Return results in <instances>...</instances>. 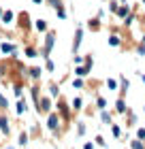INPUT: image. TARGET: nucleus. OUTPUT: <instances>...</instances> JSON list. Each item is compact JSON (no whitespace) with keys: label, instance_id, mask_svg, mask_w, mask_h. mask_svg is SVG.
I'll return each mask as SVG.
<instances>
[{"label":"nucleus","instance_id":"nucleus-1","mask_svg":"<svg viewBox=\"0 0 145 149\" xmlns=\"http://www.w3.org/2000/svg\"><path fill=\"white\" fill-rule=\"evenodd\" d=\"M53 40H56V34H53V32H49V34H47V38H45V56H49V51L53 49Z\"/></svg>","mask_w":145,"mask_h":149},{"label":"nucleus","instance_id":"nucleus-2","mask_svg":"<svg viewBox=\"0 0 145 149\" xmlns=\"http://www.w3.org/2000/svg\"><path fill=\"white\" fill-rule=\"evenodd\" d=\"M0 132H2L4 136H9V132H11V126H9L6 115H0Z\"/></svg>","mask_w":145,"mask_h":149},{"label":"nucleus","instance_id":"nucleus-3","mask_svg":"<svg viewBox=\"0 0 145 149\" xmlns=\"http://www.w3.org/2000/svg\"><path fill=\"white\" fill-rule=\"evenodd\" d=\"M0 49H2V53H4V56H17V51H15V45L6 43V40H4L2 45H0Z\"/></svg>","mask_w":145,"mask_h":149},{"label":"nucleus","instance_id":"nucleus-4","mask_svg":"<svg viewBox=\"0 0 145 149\" xmlns=\"http://www.w3.org/2000/svg\"><path fill=\"white\" fill-rule=\"evenodd\" d=\"M51 109V100L49 98H41V102H39V111H49Z\"/></svg>","mask_w":145,"mask_h":149},{"label":"nucleus","instance_id":"nucleus-5","mask_svg":"<svg viewBox=\"0 0 145 149\" xmlns=\"http://www.w3.org/2000/svg\"><path fill=\"white\" fill-rule=\"evenodd\" d=\"M58 115H49V119H47V126H49V130H58Z\"/></svg>","mask_w":145,"mask_h":149},{"label":"nucleus","instance_id":"nucleus-6","mask_svg":"<svg viewBox=\"0 0 145 149\" xmlns=\"http://www.w3.org/2000/svg\"><path fill=\"white\" fill-rule=\"evenodd\" d=\"M0 19H2L4 24H13V11H9V9H6V11L2 13V17H0Z\"/></svg>","mask_w":145,"mask_h":149},{"label":"nucleus","instance_id":"nucleus-7","mask_svg":"<svg viewBox=\"0 0 145 149\" xmlns=\"http://www.w3.org/2000/svg\"><path fill=\"white\" fill-rule=\"evenodd\" d=\"M81 36H83V30H81V28H79V30H77V34H75V45H73V47H75V51H77V49H79V43H81Z\"/></svg>","mask_w":145,"mask_h":149},{"label":"nucleus","instance_id":"nucleus-8","mask_svg":"<svg viewBox=\"0 0 145 149\" xmlns=\"http://www.w3.org/2000/svg\"><path fill=\"white\" fill-rule=\"evenodd\" d=\"M26 56H28V58H36V56H39V51L34 49V47H26Z\"/></svg>","mask_w":145,"mask_h":149},{"label":"nucleus","instance_id":"nucleus-9","mask_svg":"<svg viewBox=\"0 0 145 149\" xmlns=\"http://www.w3.org/2000/svg\"><path fill=\"white\" fill-rule=\"evenodd\" d=\"M13 92H15V96H22V92H24V87H22V83H19V81H17V83H15V85H13Z\"/></svg>","mask_w":145,"mask_h":149},{"label":"nucleus","instance_id":"nucleus-10","mask_svg":"<svg viewBox=\"0 0 145 149\" xmlns=\"http://www.w3.org/2000/svg\"><path fill=\"white\" fill-rule=\"evenodd\" d=\"M17 113H19V115L26 113V102H24V100H19V102H17Z\"/></svg>","mask_w":145,"mask_h":149},{"label":"nucleus","instance_id":"nucleus-11","mask_svg":"<svg viewBox=\"0 0 145 149\" xmlns=\"http://www.w3.org/2000/svg\"><path fill=\"white\" fill-rule=\"evenodd\" d=\"M36 30H39V32H43V30H47V24L43 22V19H39V22H36Z\"/></svg>","mask_w":145,"mask_h":149},{"label":"nucleus","instance_id":"nucleus-12","mask_svg":"<svg viewBox=\"0 0 145 149\" xmlns=\"http://www.w3.org/2000/svg\"><path fill=\"white\" fill-rule=\"evenodd\" d=\"M30 74H32V79H39L41 77V68H39V66H34V68L30 70Z\"/></svg>","mask_w":145,"mask_h":149},{"label":"nucleus","instance_id":"nucleus-13","mask_svg":"<svg viewBox=\"0 0 145 149\" xmlns=\"http://www.w3.org/2000/svg\"><path fill=\"white\" fill-rule=\"evenodd\" d=\"M6 107H9V100H6L2 94H0V109H6Z\"/></svg>","mask_w":145,"mask_h":149},{"label":"nucleus","instance_id":"nucleus-14","mask_svg":"<svg viewBox=\"0 0 145 149\" xmlns=\"http://www.w3.org/2000/svg\"><path fill=\"white\" fill-rule=\"evenodd\" d=\"M26 143H28V134L22 132V136H19V145H26Z\"/></svg>","mask_w":145,"mask_h":149},{"label":"nucleus","instance_id":"nucleus-15","mask_svg":"<svg viewBox=\"0 0 145 149\" xmlns=\"http://www.w3.org/2000/svg\"><path fill=\"white\" fill-rule=\"evenodd\" d=\"M49 92H51V96H58V85H51Z\"/></svg>","mask_w":145,"mask_h":149},{"label":"nucleus","instance_id":"nucleus-16","mask_svg":"<svg viewBox=\"0 0 145 149\" xmlns=\"http://www.w3.org/2000/svg\"><path fill=\"white\" fill-rule=\"evenodd\" d=\"M109 43H111V45H120V38H117V36H111V38H109Z\"/></svg>","mask_w":145,"mask_h":149},{"label":"nucleus","instance_id":"nucleus-17","mask_svg":"<svg viewBox=\"0 0 145 149\" xmlns=\"http://www.w3.org/2000/svg\"><path fill=\"white\" fill-rule=\"evenodd\" d=\"M120 134H122V130H120V128H117V126H113V136L117 139V136H120Z\"/></svg>","mask_w":145,"mask_h":149},{"label":"nucleus","instance_id":"nucleus-18","mask_svg":"<svg viewBox=\"0 0 145 149\" xmlns=\"http://www.w3.org/2000/svg\"><path fill=\"white\" fill-rule=\"evenodd\" d=\"M73 107H75V109H79V107H81V98H75V102H73Z\"/></svg>","mask_w":145,"mask_h":149},{"label":"nucleus","instance_id":"nucleus-19","mask_svg":"<svg viewBox=\"0 0 145 149\" xmlns=\"http://www.w3.org/2000/svg\"><path fill=\"white\" fill-rule=\"evenodd\" d=\"M132 147H134V149H143V145H141V143H132Z\"/></svg>","mask_w":145,"mask_h":149},{"label":"nucleus","instance_id":"nucleus-20","mask_svg":"<svg viewBox=\"0 0 145 149\" xmlns=\"http://www.w3.org/2000/svg\"><path fill=\"white\" fill-rule=\"evenodd\" d=\"M32 2H34V4H41V2H43V0H32Z\"/></svg>","mask_w":145,"mask_h":149},{"label":"nucleus","instance_id":"nucleus-21","mask_svg":"<svg viewBox=\"0 0 145 149\" xmlns=\"http://www.w3.org/2000/svg\"><path fill=\"white\" fill-rule=\"evenodd\" d=\"M2 13H4V11H2V6H0V17H2Z\"/></svg>","mask_w":145,"mask_h":149},{"label":"nucleus","instance_id":"nucleus-22","mask_svg":"<svg viewBox=\"0 0 145 149\" xmlns=\"http://www.w3.org/2000/svg\"><path fill=\"white\" fill-rule=\"evenodd\" d=\"M6 149H13V147H6Z\"/></svg>","mask_w":145,"mask_h":149}]
</instances>
